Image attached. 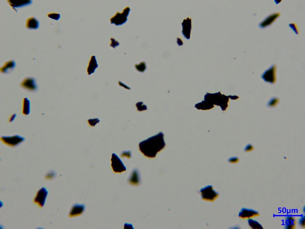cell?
<instances>
[{
	"label": "cell",
	"mask_w": 305,
	"mask_h": 229,
	"mask_svg": "<svg viewBox=\"0 0 305 229\" xmlns=\"http://www.w3.org/2000/svg\"><path fill=\"white\" fill-rule=\"evenodd\" d=\"M165 146L164 134L161 132L140 142L139 144L141 152L145 156L150 158L155 157L157 153Z\"/></svg>",
	"instance_id": "obj_1"
},
{
	"label": "cell",
	"mask_w": 305,
	"mask_h": 229,
	"mask_svg": "<svg viewBox=\"0 0 305 229\" xmlns=\"http://www.w3.org/2000/svg\"><path fill=\"white\" fill-rule=\"evenodd\" d=\"M229 98L232 100H236L238 99L239 97L236 95H229L228 96L224 94L222 95L219 91L214 93L207 92L204 96V100L209 102L213 105L220 106L222 110L224 111L228 107Z\"/></svg>",
	"instance_id": "obj_2"
},
{
	"label": "cell",
	"mask_w": 305,
	"mask_h": 229,
	"mask_svg": "<svg viewBox=\"0 0 305 229\" xmlns=\"http://www.w3.org/2000/svg\"><path fill=\"white\" fill-rule=\"evenodd\" d=\"M130 9L128 7L125 8L121 13L117 12L115 15L110 19L111 24H114L118 26L125 23L127 20Z\"/></svg>",
	"instance_id": "obj_3"
},
{
	"label": "cell",
	"mask_w": 305,
	"mask_h": 229,
	"mask_svg": "<svg viewBox=\"0 0 305 229\" xmlns=\"http://www.w3.org/2000/svg\"><path fill=\"white\" fill-rule=\"evenodd\" d=\"M202 199L205 200L214 201L218 196V194L214 190L211 185L206 186L200 191Z\"/></svg>",
	"instance_id": "obj_4"
},
{
	"label": "cell",
	"mask_w": 305,
	"mask_h": 229,
	"mask_svg": "<svg viewBox=\"0 0 305 229\" xmlns=\"http://www.w3.org/2000/svg\"><path fill=\"white\" fill-rule=\"evenodd\" d=\"M24 140V138L18 135L11 136H3L0 138V140L3 143L11 147L18 145L23 142Z\"/></svg>",
	"instance_id": "obj_5"
},
{
	"label": "cell",
	"mask_w": 305,
	"mask_h": 229,
	"mask_svg": "<svg viewBox=\"0 0 305 229\" xmlns=\"http://www.w3.org/2000/svg\"><path fill=\"white\" fill-rule=\"evenodd\" d=\"M111 161V166L114 172L120 173L126 170V167L120 158L116 154H112Z\"/></svg>",
	"instance_id": "obj_6"
},
{
	"label": "cell",
	"mask_w": 305,
	"mask_h": 229,
	"mask_svg": "<svg viewBox=\"0 0 305 229\" xmlns=\"http://www.w3.org/2000/svg\"><path fill=\"white\" fill-rule=\"evenodd\" d=\"M276 66L273 65L265 71L262 75V78L266 82L274 83L276 81Z\"/></svg>",
	"instance_id": "obj_7"
},
{
	"label": "cell",
	"mask_w": 305,
	"mask_h": 229,
	"mask_svg": "<svg viewBox=\"0 0 305 229\" xmlns=\"http://www.w3.org/2000/svg\"><path fill=\"white\" fill-rule=\"evenodd\" d=\"M20 86L24 89L31 91H35L38 88L35 79L31 77L24 78L20 83Z\"/></svg>",
	"instance_id": "obj_8"
},
{
	"label": "cell",
	"mask_w": 305,
	"mask_h": 229,
	"mask_svg": "<svg viewBox=\"0 0 305 229\" xmlns=\"http://www.w3.org/2000/svg\"><path fill=\"white\" fill-rule=\"evenodd\" d=\"M260 214L254 210L242 208L238 214L239 218L243 219H249L259 216Z\"/></svg>",
	"instance_id": "obj_9"
},
{
	"label": "cell",
	"mask_w": 305,
	"mask_h": 229,
	"mask_svg": "<svg viewBox=\"0 0 305 229\" xmlns=\"http://www.w3.org/2000/svg\"><path fill=\"white\" fill-rule=\"evenodd\" d=\"M47 194V191L45 188H41L37 192L34 198V202L40 207H43L44 204Z\"/></svg>",
	"instance_id": "obj_10"
},
{
	"label": "cell",
	"mask_w": 305,
	"mask_h": 229,
	"mask_svg": "<svg viewBox=\"0 0 305 229\" xmlns=\"http://www.w3.org/2000/svg\"><path fill=\"white\" fill-rule=\"evenodd\" d=\"M7 1L12 9L16 11V8L29 5L32 3V1L30 0H8Z\"/></svg>",
	"instance_id": "obj_11"
},
{
	"label": "cell",
	"mask_w": 305,
	"mask_h": 229,
	"mask_svg": "<svg viewBox=\"0 0 305 229\" xmlns=\"http://www.w3.org/2000/svg\"><path fill=\"white\" fill-rule=\"evenodd\" d=\"M281 15V13L276 12L267 16L259 24L260 28H264L271 25Z\"/></svg>",
	"instance_id": "obj_12"
},
{
	"label": "cell",
	"mask_w": 305,
	"mask_h": 229,
	"mask_svg": "<svg viewBox=\"0 0 305 229\" xmlns=\"http://www.w3.org/2000/svg\"><path fill=\"white\" fill-rule=\"evenodd\" d=\"M182 25L183 28L182 33L183 35L186 38L189 39L192 27L191 19L189 18L186 19H184L182 23Z\"/></svg>",
	"instance_id": "obj_13"
},
{
	"label": "cell",
	"mask_w": 305,
	"mask_h": 229,
	"mask_svg": "<svg viewBox=\"0 0 305 229\" xmlns=\"http://www.w3.org/2000/svg\"><path fill=\"white\" fill-rule=\"evenodd\" d=\"M85 206L84 205L76 204L72 208L69 213L70 217H74L80 215L84 211Z\"/></svg>",
	"instance_id": "obj_14"
},
{
	"label": "cell",
	"mask_w": 305,
	"mask_h": 229,
	"mask_svg": "<svg viewBox=\"0 0 305 229\" xmlns=\"http://www.w3.org/2000/svg\"><path fill=\"white\" fill-rule=\"evenodd\" d=\"M16 64L13 60H10L5 62L0 68V71L4 73H7L11 71L15 66Z\"/></svg>",
	"instance_id": "obj_15"
},
{
	"label": "cell",
	"mask_w": 305,
	"mask_h": 229,
	"mask_svg": "<svg viewBox=\"0 0 305 229\" xmlns=\"http://www.w3.org/2000/svg\"><path fill=\"white\" fill-rule=\"evenodd\" d=\"M25 26L29 29H37L39 27V22L35 18L30 17L26 20Z\"/></svg>",
	"instance_id": "obj_16"
},
{
	"label": "cell",
	"mask_w": 305,
	"mask_h": 229,
	"mask_svg": "<svg viewBox=\"0 0 305 229\" xmlns=\"http://www.w3.org/2000/svg\"><path fill=\"white\" fill-rule=\"evenodd\" d=\"M98 66V65L95 57L94 55L92 56L91 57L87 69L88 74L90 75L91 74L94 73L95 69Z\"/></svg>",
	"instance_id": "obj_17"
},
{
	"label": "cell",
	"mask_w": 305,
	"mask_h": 229,
	"mask_svg": "<svg viewBox=\"0 0 305 229\" xmlns=\"http://www.w3.org/2000/svg\"><path fill=\"white\" fill-rule=\"evenodd\" d=\"M214 107V105L205 100H202V102L196 104L194 106V107L197 109L202 110H210Z\"/></svg>",
	"instance_id": "obj_18"
},
{
	"label": "cell",
	"mask_w": 305,
	"mask_h": 229,
	"mask_svg": "<svg viewBox=\"0 0 305 229\" xmlns=\"http://www.w3.org/2000/svg\"><path fill=\"white\" fill-rule=\"evenodd\" d=\"M21 112L24 115H28L30 113V103L27 98H25L23 99Z\"/></svg>",
	"instance_id": "obj_19"
},
{
	"label": "cell",
	"mask_w": 305,
	"mask_h": 229,
	"mask_svg": "<svg viewBox=\"0 0 305 229\" xmlns=\"http://www.w3.org/2000/svg\"><path fill=\"white\" fill-rule=\"evenodd\" d=\"M296 222L295 219L292 216L287 217L285 222L286 228L294 229L295 228Z\"/></svg>",
	"instance_id": "obj_20"
},
{
	"label": "cell",
	"mask_w": 305,
	"mask_h": 229,
	"mask_svg": "<svg viewBox=\"0 0 305 229\" xmlns=\"http://www.w3.org/2000/svg\"><path fill=\"white\" fill-rule=\"evenodd\" d=\"M249 226L253 229H263L262 226L257 221L252 219H249L248 221Z\"/></svg>",
	"instance_id": "obj_21"
},
{
	"label": "cell",
	"mask_w": 305,
	"mask_h": 229,
	"mask_svg": "<svg viewBox=\"0 0 305 229\" xmlns=\"http://www.w3.org/2000/svg\"><path fill=\"white\" fill-rule=\"evenodd\" d=\"M135 66L136 69L141 72H143L146 68V64L144 62H141L138 65L136 64Z\"/></svg>",
	"instance_id": "obj_22"
},
{
	"label": "cell",
	"mask_w": 305,
	"mask_h": 229,
	"mask_svg": "<svg viewBox=\"0 0 305 229\" xmlns=\"http://www.w3.org/2000/svg\"><path fill=\"white\" fill-rule=\"evenodd\" d=\"M137 110L139 111L146 110L147 109V106L143 104V102H137L136 104Z\"/></svg>",
	"instance_id": "obj_23"
},
{
	"label": "cell",
	"mask_w": 305,
	"mask_h": 229,
	"mask_svg": "<svg viewBox=\"0 0 305 229\" xmlns=\"http://www.w3.org/2000/svg\"><path fill=\"white\" fill-rule=\"evenodd\" d=\"M289 27L295 32V34H298L299 33V30L297 24L295 23L292 22L289 24Z\"/></svg>",
	"instance_id": "obj_24"
},
{
	"label": "cell",
	"mask_w": 305,
	"mask_h": 229,
	"mask_svg": "<svg viewBox=\"0 0 305 229\" xmlns=\"http://www.w3.org/2000/svg\"><path fill=\"white\" fill-rule=\"evenodd\" d=\"M279 101V100L277 98H273L270 100L267 104V106L270 107L275 106Z\"/></svg>",
	"instance_id": "obj_25"
},
{
	"label": "cell",
	"mask_w": 305,
	"mask_h": 229,
	"mask_svg": "<svg viewBox=\"0 0 305 229\" xmlns=\"http://www.w3.org/2000/svg\"><path fill=\"white\" fill-rule=\"evenodd\" d=\"M47 16L52 19L58 20L60 18V15L56 13H50L47 14Z\"/></svg>",
	"instance_id": "obj_26"
},
{
	"label": "cell",
	"mask_w": 305,
	"mask_h": 229,
	"mask_svg": "<svg viewBox=\"0 0 305 229\" xmlns=\"http://www.w3.org/2000/svg\"><path fill=\"white\" fill-rule=\"evenodd\" d=\"M100 121L97 118L91 119L88 120V122L91 126H94Z\"/></svg>",
	"instance_id": "obj_27"
},
{
	"label": "cell",
	"mask_w": 305,
	"mask_h": 229,
	"mask_svg": "<svg viewBox=\"0 0 305 229\" xmlns=\"http://www.w3.org/2000/svg\"><path fill=\"white\" fill-rule=\"evenodd\" d=\"M254 149V147L250 143L247 144L244 149V151L245 152H250L253 151Z\"/></svg>",
	"instance_id": "obj_28"
},
{
	"label": "cell",
	"mask_w": 305,
	"mask_h": 229,
	"mask_svg": "<svg viewBox=\"0 0 305 229\" xmlns=\"http://www.w3.org/2000/svg\"><path fill=\"white\" fill-rule=\"evenodd\" d=\"M239 160V158L236 157H231L229 158L228 160V161L229 163H238Z\"/></svg>",
	"instance_id": "obj_29"
},
{
	"label": "cell",
	"mask_w": 305,
	"mask_h": 229,
	"mask_svg": "<svg viewBox=\"0 0 305 229\" xmlns=\"http://www.w3.org/2000/svg\"><path fill=\"white\" fill-rule=\"evenodd\" d=\"M111 44H110L111 46L115 48V47L119 45V43L117 41H116L115 39L113 38H111Z\"/></svg>",
	"instance_id": "obj_30"
},
{
	"label": "cell",
	"mask_w": 305,
	"mask_h": 229,
	"mask_svg": "<svg viewBox=\"0 0 305 229\" xmlns=\"http://www.w3.org/2000/svg\"><path fill=\"white\" fill-rule=\"evenodd\" d=\"M55 175V172L52 171L49 172L46 176V178L47 179H50L53 178Z\"/></svg>",
	"instance_id": "obj_31"
},
{
	"label": "cell",
	"mask_w": 305,
	"mask_h": 229,
	"mask_svg": "<svg viewBox=\"0 0 305 229\" xmlns=\"http://www.w3.org/2000/svg\"><path fill=\"white\" fill-rule=\"evenodd\" d=\"M305 216L304 215L300 218L299 220V224L301 226V227L304 228H305Z\"/></svg>",
	"instance_id": "obj_32"
},
{
	"label": "cell",
	"mask_w": 305,
	"mask_h": 229,
	"mask_svg": "<svg viewBox=\"0 0 305 229\" xmlns=\"http://www.w3.org/2000/svg\"><path fill=\"white\" fill-rule=\"evenodd\" d=\"M16 116V114H12L9 117L8 119V121L9 122H11L13 121L15 119Z\"/></svg>",
	"instance_id": "obj_33"
},
{
	"label": "cell",
	"mask_w": 305,
	"mask_h": 229,
	"mask_svg": "<svg viewBox=\"0 0 305 229\" xmlns=\"http://www.w3.org/2000/svg\"><path fill=\"white\" fill-rule=\"evenodd\" d=\"M130 153L127 151H124L121 154V157L126 156L127 157H130Z\"/></svg>",
	"instance_id": "obj_34"
},
{
	"label": "cell",
	"mask_w": 305,
	"mask_h": 229,
	"mask_svg": "<svg viewBox=\"0 0 305 229\" xmlns=\"http://www.w3.org/2000/svg\"><path fill=\"white\" fill-rule=\"evenodd\" d=\"M118 83H119V85L120 86L123 87H124L125 89H130V88H129L127 86H126L125 85V84H123L122 83H121L120 81H119L118 82Z\"/></svg>",
	"instance_id": "obj_35"
}]
</instances>
